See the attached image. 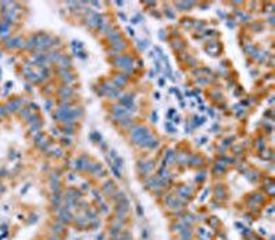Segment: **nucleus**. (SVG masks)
<instances>
[{
  "mask_svg": "<svg viewBox=\"0 0 275 240\" xmlns=\"http://www.w3.org/2000/svg\"><path fill=\"white\" fill-rule=\"evenodd\" d=\"M205 177H206V176H205V173H200V176H197V177H196V180L201 182V181H204V180H205Z\"/></svg>",
  "mask_w": 275,
  "mask_h": 240,
  "instance_id": "obj_7",
  "label": "nucleus"
},
{
  "mask_svg": "<svg viewBox=\"0 0 275 240\" xmlns=\"http://www.w3.org/2000/svg\"><path fill=\"white\" fill-rule=\"evenodd\" d=\"M209 224H210V226H213V228H216V225L219 224V221L216 220V217H212V218L209 220Z\"/></svg>",
  "mask_w": 275,
  "mask_h": 240,
  "instance_id": "obj_5",
  "label": "nucleus"
},
{
  "mask_svg": "<svg viewBox=\"0 0 275 240\" xmlns=\"http://www.w3.org/2000/svg\"><path fill=\"white\" fill-rule=\"evenodd\" d=\"M136 213H138V216H139V217H143V214H145V211H143V207L139 206V204L136 206Z\"/></svg>",
  "mask_w": 275,
  "mask_h": 240,
  "instance_id": "obj_4",
  "label": "nucleus"
},
{
  "mask_svg": "<svg viewBox=\"0 0 275 240\" xmlns=\"http://www.w3.org/2000/svg\"><path fill=\"white\" fill-rule=\"evenodd\" d=\"M127 30H128V33H129V34H131V36H133V29H131V28H128V29H127Z\"/></svg>",
  "mask_w": 275,
  "mask_h": 240,
  "instance_id": "obj_8",
  "label": "nucleus"
},
{
  "mask_svg": "<svg viewBox=\"0 0 275 240\" xmlns=\"http://www.w3.org/2000/svg\"><path fill=\"white\" fill-rule=\"evenodd\" d=\"M114 162H116V165H114V166H116V168L118 169V170H120V169L123 168V159H121V158H118V156H117V158L114 159Z\"/></svg>",
  "mask_w": 275,
  "mask_h": 240,
  "instance_id": "obj_3",
  "label": "nucleus"
},
{
  "mask_svg": "<svg viewBox=\"0 0 275 240\" xmlns=\"http://www.w3.org/2000/svg\"><path fill=\"white\" fill-rule=\"evenodd\" d=\"M142 239L143 240H147L149 239V230L147 229H143L142 230Z\"/></svg>",
  "mask_w": 275,
  "mask_h": 240,
  "instance_id": "obj_6",
  "label": "nucleus"
},
{
  "mask_svg": "<svg viewBox=\"0 0 275 240\" xmlns=\"http://www.w3.org/2000/svg\"><path fill=\"white\" fill-rule=\"evenodd\" d=\"M97 240H103V236H102V235H101V236H97Z\"/></svg>",
  "mask_w": 275,
  "mask_h": 240,
  "instance_id": "obj_9",
  "label": "nucleus"
},
{
  "mask_svg": "<svg viewBox=\"0 0 275 240\" xmlns=\"http://www.w3.org/2000/svg\"><path fill=\"white\" fill-rule=\"evenodd\" d=\"M102 191H103L107 196H111V195L116 192V184H114L113 181H106L105 185L102 187Z\"/></svg>",
  "mask_w": 275,
  "mask_h": 240,
  "instance_id": "obj_1",
  "label": "nucleus"
},
{
  "mask_svg": "<svg viewBox=\"0 0 275 240\" xmlns=\"http://www.w3.org/2000/svg\"><path fill=\"white\" fill-rule=\"evenodd\" d=\"M215 199H217V200H222V199H224V198L227 196V192H226V190H224V187L223 185H220V184H217L216 185V188H215Z\"/></svg>",
  "mask_w": 275,
  "mask_h": 240,
  "instance_id": "obj_2",
  "label": "nucleus"
}]
</instances>
